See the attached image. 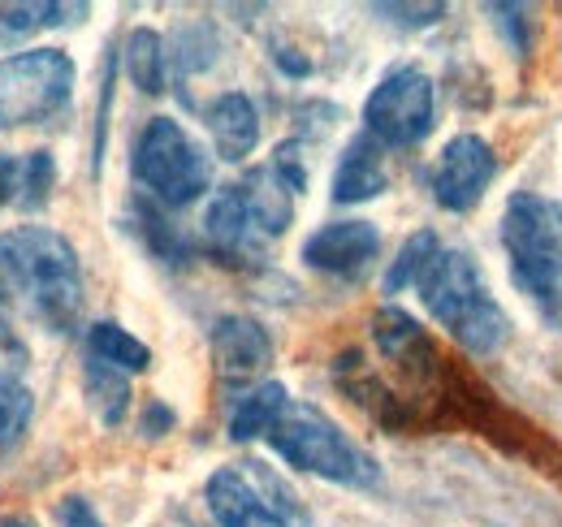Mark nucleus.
Wrapping results in <instances>:
<instances>
[{"mask_svg":"<svg viewBox=\"0 0 562 527\" xmlns=\"http://www.w3.org/2000/svg\"><path fill=\"white\" fill-rule=\"evenodd\" d=\"M0 303H18L57 337L78 329L87 285L70 238L44 225H18L0 234Z\"/></svg>","mask_w":562,"mask_h":527,"instance_id":"f257e3e1","label":"nucleus"},{"mask_svg":"<svg viewBox=\"0 0 562 527\" xmlns=\"http://www.w3.org/2000/svg\"><path fill=\"white\" fill-rule=\"evenodd\" d=\"M416 290H420L428 316L450 333L463 350L493 355L510 337V321H506L502 303L493 299L485 272L476 268V260L468 251L441 247L420 272Z\"/></svg>","mask_w":562,"mask_h":527,"instance_id":"f03ea898","label":"nucleus"},{"mask_svg":"<svg viewBox=\"0 0 562 527\" xmlns=\"http://www.w3.org/2000/svg\"><path fill=\"white\" fill-rule=\"evenodd\" d=\"M502 247L510 281L541 307H562V203L537 191H515L502 212Z\"/></svg>","mask_w":562,"mask_h":527,"instance_id":"7ed1b4c3","label":"nucleus"},{"mask_svg":"<svg viewBox=\"0 0 562 527\" xmlns=\"http://www.w3.org/2000/svg\"><path fill=\"white\" fill-rule=\"evenodd\" d=\"M281 459L307 475H321L329 484H347V489H372L381 480L376 462L363 446H355L351 437L316 406L294 402L281 411V419L273 424V433L265 437Z\"/></svg>","mask_w":562,"mask_h":527,"instance_id":"20e7f679","label":"nucleus"},{"mask_svg":"<svg viewBox=\"0 0 562 527\" xmlns=\"http://www.w3.org/2000/svg\"><path fill=\"white\" fill-rule=\"evenodd\" d=\"M135 182L160 208H187L212 187V156L173 117H151L135 138Z\"/></svg>","mask_w":562,"mask_h":527,"instance_id":"39448f33","label":"nucleus"},{"mask_svg":"<svg viewBox=\"0 0 562 527\" xmlns=\"http://www.w3.org/2000/svg\"><path fill=\"white\" fill-rule=\"evenodd\" d=\"M74 57L66 48H26L0 61V131L35 126L61 113L74 96Z\"/></svg>","mask_w":562,"mask_h":527,"instance_id":"423d86ee","label":"nucleus"},{"mask_svg":"<svg viewBox=\"0 0 562 527\" xmlns=\"http://www.w3.org/2000/svg\"><path fill=\"white\" fill-rule=\"evenodd\" d=\"M204 502L216 527H307L299 497L265 471V462L221 467L204 484Z\"/></svg>","mask_w":562,"mask_h":527,"instance_id":"0eeeda50","label":"nucleus"},{"mask_svg":"<svg viewBox=\"0 0 562 527\" xmlns=\"http://www.w3.org/2000/svg\"><path fill=\"white\" fill-rule=\"evenodd\" d=\"M437 117V91L432 78L416 66L390 69L372 96L363 100V134L381 147H416L432 131Z\"/></svg>","mask_w":562,"mask_h":527,"instance_id":"6e6552de","label":"nucleus"},{"mask_svg":"<svg viewBox=\"0 0 562 527\" xmlns=\"http://www.w3.org/2000/svg\"><path fill=\"white\" fill-rule=\"evenodd\" d=\"M497 178V152L481 134H454L432 165V199L446 212H472Z\"/></svg>","mask_w":562,"mask_h":527,"instance_id":"1a4fd4ad","label":"nucleus"},{"mask_svg":"<svg viewBox=\"0 0 562 527\" xmlns=\"http://www.w3.org/2000/svg\"><path fill=\"white\" fill-rule=\"evenodd\" d=\"M212 363L225 385L251 390L273 363V337L251 316H221L212 325Z\"/></svg>","mask_w":562,"mask_h":527,"instance_id":"9d476101","label":"nucleus"},{"mask_svg":"<svg viewBox=\"0 0 562 527\" xmlns=\"http://www.w3.org/2000/svg\"><path fill=\"white\" fill-rule=\"evenodd\" d=\"M381 256V229L372 221H329L303 243V264L329 277H363Z\"/></svg>","mask_w":562,"mask_h":527,"instance_id":"9b49d317","label":"nucleus"},{"mask_svg":"<svg viewBox=\"0 0 562 527\" xmlns=\"http://www.w3.org/2000/svg\"><path fill=\"white\" fill-rule=\"evenodd\" d=\"M204 238H209V247L216 256H229V260H251V256H260L265 238H260L256 225H251V212H247V203H243L238 182H234V187H221V191L212 195L209 212H204Z\"/></svg>","mask_w":562,"mask_h":527,"instance_id":"f8f14e48","label":"nucleus"},{"mask_svg":"<svg viewBox=\"0 0 562 527\" xmlns=\"http://www.w3.org/2000/svg\"><path fill=\"white\" fill-rule=\"evenodd\" d=\"M204 122H209L216 156L229 160V165L247 160L256 152V143H260V113H256V104L243 91L216 96L209 104V113H204Z\"/></svg>","mask_w":562,"mask_h":527,"instance_id":"ddd939ff","label":"nucleus"},{"mask_svg":"<svg viewBox=\"0 0 562 527\" xmlns=\"http://www.w3.org/2000/svg\"><path fill=\"white\" fill-rule=\"evenodd\" d=\"M238 191H243V203H247V212H251V225H256V234L269 243V238H281L285 229H290V221H294V191L285 187V178H281L273 165H260V169H251L243 182H238Z\"/></svg>","mask_w":562,"mask_h":527,"instance_id":"4468645a","label":"nucleus"},{"mask_svg":"<svg viewBox=\"0 0 562 527\" xmlns=\"http://www.w3.org/2000/svg\"><path fill=\"white\" fill-rule=\"evenodd\" d=\"M390 173H385V147L368 134L347 143L338 169H334V199L338 203H363V199L385 195Z\"/></svg>","mask_w":562,"mask_h":527,"instance_id":"2eb2a0df","label":"nucleus"},{"mask_svg":"<svg viewBox=\"0 0 562 527\" xmlns=\"http://www.w3.org/2000/svg\"><path fill=\"white\" fill-rule=\"evenodd\" d=\"M285 406H290V394H285L281 381H260V385H251V390H238L234 406H229V437H234V441L269 437Z\"/></svg>","mask_w":562,"mask_h":527,"instance_id":"dca6fc26","label":"nucleus"},{"mask_svg":"<svg viewBox=\"0 0 562 527\" xmlns=\"http://www.w3.org/2000/svg\"><path fill=\"white\" fill-rule=\"evenodd\" d=\"M87 13H91L87 4H61V0H40V4L4 0L0 4V48H13L18 40H26V35H35L44 26H70Z\"/></svg>","mask_w":562,"mask_h":527,"instance_id":"f3484780","label":"nucleus"},{"mask_svg":"<svg viewBox=\"0 0 562 527\" xmlns=\"http://www.w3.org/2000/svg\"><path fill=\"white\" fill-rule=\"evenodd\" d=\"M82 394H87L91 415L104 428H122V419L131 415V381H126V372H117V368H109L100 359H91L82 368Z\"/></svg>","mask_w":562,"mask_h":527,"instance_id":"a211bd4d","label":"nucleus"},{"mask_svg":"<svg viewBox=\"0 0 562 527\" xmlns=\"http://www.w3.org/2000/svg\"><path fill=\"white\" fill-rule=\"evenodd\" d=\"M87 350H91V359H100V363H109L126 377L151 368V350L131 329H122L117 321H95L87 329Z\"/></svg>","mask_w":562,"mask_h":527,"instance_id":"6ab92c4d","label":"nucleus"},{"mask_svg":"<svg viewBox=\"0 0 562 527\" xmlns=\"http://www.w3.org/2000/svg\"><path fill=\"white\" fill-rule=\"evenodd\" d=\"M126 78L139 87L143 96H160L165 91V78H169V53H165V40L139 26L126 35Z\"/></svg>","mask_w":562,"mask_h":527,"instance_id":"aec40b11","label":"nucleus"},{"mask_svg":"<svg viewBox=\"0 0 562 527\" xmlns=\"http://www.w3.org/2000/svg\"><path fill=\"white\" fill-rule=\"evenodd\" d=\"M441 251V243H437V234L432 229H420V234H412L403 247H398V256H394V264L385 268V294H403L407 285H416L420 281V272L428 268V260Z\"/></svg>","mask_w":562,"mask_h":527,"instance_id":"412c9836","label":"nucleus"},{"mask_svg":"<svg viewBox=\"0 0 562 527\" xmlns=\"http://www.w3.org/2000/svg\"><path fill=\"white\" fill-rule=\"evenodd\" d=\"M31 415H35V397L22 385V377L0 372V450L18 446L26 437Z\"/></svg>","mask_w":562,"mask_h":527,"instance_id":"4be33fe9","label":"nucleus"},{"mask_svg":"<svg viewBox=\"0 0 562 527\" xmlns=\"http://www.w3.org/2000/svg\"><path fill=\"white\" fill-rule=\"evenodd\" d=\"M53 187H57V156L53 152H26L22 156V191H18V208L22 212H35L53 199Z\"/></svg>","mask_w":562,"mask_h":527,"instance_id":"5701e85b","label":"nucleus"},{"mask_svg":"<svg viewBox=\"0 0 562 527\" xmlns=\"http://www.w3.org/2000/svg\"><path fill=\"white\" fill-rule=\"evenodd\" d=\"M372 9L403 22V26H428V22L446 18V4H372Z\"/></svg>","mask_w":562,"mask_h":527,"instance_id":"b1692460","label":"nucleus"},{"mask_svg":"<svg viewBox=\"0 0 562 527\" xmlns=\"http://www.w3.org/2000/svg\"><path fill=\"white\" fill-rule=\"evenodd\" d=\"M18 191H22V156L0 152V208H18Z\"/></svg>","mask_w":562,"mask_h":527,"instance_id":"393cba45","label":"nucleus"},{"mask_svg":"<svg viewBox=\"0 0 562 527\" xmlns=\"http://www.w3.org/2000/svg\"><path fill=\"white\" fill-rule=\"evenodd\" d=\"M57 524L61 527H104V519L95 515V506L87 497H61L57 506Z\"/></svg>","mask_w":562,"mask_h":527,"instance_id":"a878e982","label":"nucleus"},{"mask_svg":"<svg viewBox=\"0 0 562 527\" xmlns=\"http://www.w3.org/2000/svg\"><path fill=\"white\" fill-rule=\"evenodd\" d=\"M165 428H173V411L165 402H151L147 415H143V433L147 437H165Z\"/></svg>","mask_w":562,"mask_h":527,"instance_id":"bb28decb","label":"nucleus"},{"mask_svg":"<svg viewBox=\"0 0 562 527\" xmlns=\"http://www.w3.org/2000/svg\"><path fill=\"white\" fill-rule=\"evenodd\" d=\"M0 527H40V524H35L31 515H4V519H0Z\"/></svg>","mask_w":562,"mask_h":527,"instance_id":"cd10ccee","label":"nucleus"}]
</instances>
